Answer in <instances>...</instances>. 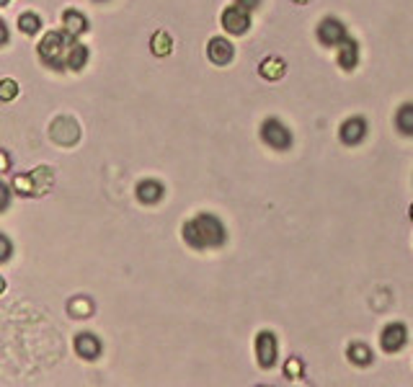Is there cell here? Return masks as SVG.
<instances>
[{"mask_svg":"<svg viewBox=\"0 0 413 387\" xmlns=\"http://www.w3.org/2000/svg\"><path fill=\"white\" fill-rule=\"evenodd\" d=\"M39 57L49 67H55V70H63V67L80 70L88 63V49L75 41V34L65 29V32H49L41 39Z\"/></svg>","mask_w":413,"mask_h":387,"instance_id":"1","label":"cell"},{"mask_svg":"<svg viewBox=\"0 0 413 387\" xmlns=\"http://www.w3.org/2000/svg\"><path fill=\"white\" fill-rule=\"evenodd\" d=\"M183 240L191 248H217L228 240V232L215 214H197L183 225Z\"/></svg>","mask_w":413,"mask_h":387,"instance_id":"2","label":"cell"},{"mask_svg":"<svg viewBox=\"0 0 413 387\" xmlns=\"http://www.w3.org/2000/svg\"><path fill=\"white\" fill-rule=\"evenodd\" d=\"M55 183V176L49 168H34L32 173H21L13 178V186L18 189V194L24 197H37V194H47Z\"/></svg>","mask_w":413,"mask_h":387,"instance_id":"3","label":"cell"},{"mask_svg":"<svg viewBox=\"0 0 413 387\" xmlns=\"http://www.w3.org/2000/svg\"><path fill=\"white\" fill-rule=\"evenodd\" d=\"M261 140L274 150H287L292 145V132L279 119H266L261 124Z\"/></svg>","mask_w":413,"mask_h":387,"instance_id":"4","label":"cell"},{"mask_svg":"<svg viewBox=\"0 0 413 387\" xmlns=\"http://www.w3.org/2000/svg\"><path fill=\"white\" fill-rule=\"evenodd\" d=\"M49 135H52V140H55L57 145L70 147V145H75L80 140V126H78L75 119L60 117V119L52 122V126H49Z\"/></svg>","mask_w":413,"mask_h":387,"instance_id":"5","label":"cell"},{"mask_svg":"<svg viewBox=\"0 0 413 387\" xmlns=\"http://www.w3.org/2000/svg\"><path fill=\"white\" fill-rule=\"evenodd\" d=\"M349 39L346 37V26L339 21V18H323L318 26V41L326 44V47H341L343 41Z\"/></svg>","mask_w":413,"mask_h":387,"instance_id":"6","label":"cell"},{"mask_svg":"<svg viewBox=\"0 0 413 387\" xmlns=\"http://www.w3.org/2000/svg\"><path fill=\"white\" fill-rule=\"evenodd\" d=\"M248 26H251V16H248V8H243V6H228V8L223 11V29L228 34H246Z\"/></svg>","mask_w":413,"mask_h":387,"instance_id":"7","label":"cell"},{"mask_svg":"<svg viewBox=\"0 0 413 387\" xmlns=\"http://www.w3.org/2000/svg\"><path fill=\"white\" fill-rule=\"evenodd\" d=\"M256 356L263 369H269L277 364V339L271 331H261L256 336Z\"/></svg>","mask_w":413,"mask_h":387,"instance_id":"8","label":"cell"},{"mask_svg":"<svg viewBox=\"0 0 413 387\" xmlns=\"http://www.w3.org/2000/svg\"><path fill=\"white\" fill-rule=\"evenodd\" d=\"M405 341H408V333H405V325L403 323H390L382 328V336H380V346L382 351H388V354H395L400 348L405 346Z\"/></svg>","mask_w":413,"mask_h":387,"instance_id":"9","label":"cell"},{"mask_svg":"<svg viewBox=\"0 0 413 387\" xmlns=\"http://www.w3.org/2000/svg\"><path fill=\"white\" fill-rule=\"evenodd\" d=\"M339 137H341L343 145H359L367 137V122L362 117L346 119L341 129H339Z\"/></svg>","mask_w":413,"mask_h":387,"instance_id":"10","label":"cell"},{"mask_svg":"<svg viewBox=\"0 0 413 387\" xmlns=\"http://www.w3.org/2000/svg\"><path fill=\"white\" fill-rule=\"evenodd\" d=\"M206 55L215 65H228L232 60V44L223 37H215V39H209L206 44Z\"/></svg>","mask_w":413,"mask_h":387,"instance_id":"11","label":"cell"},{"mask_svg":"<svg viewBox=\"0 0 413 387\" xmlns=\"http://www.w3.org/2000/svg\"><path fill=\"white\" fill-rule=\"evenodd\" d=\"M75 351L83 359H98V354H101V341L96 339L93 333H78L75 336Z\"/></svg>","mask_w":413,"mask_h":387,"instance_id":"12","label":"cell"},{"mask_svg":"<svg viewBox=\"0 0 413 387\" xmlns=\"http://www.w3.org/2000/svg\"><path fill=\"white\" fill-rule=\"evenodd\" d=\"M163 194H166V189H163V183L160 181L148 178V181L137 183V199H140L143 204H158L160 199H163Z\"/></svg>","mask_w":413,"mask_h":387,"instance_id":"13","label":"cell"},{"mask_svg":"<svg viewBox=\"0 0 413 387\" xmlns=\"http://www.w3.org/2000/svg\"><path fill=\"white\" fill-rule=\"evenodd\" d=\"M258 72H261V78H266V80H282L287 75V63L282 57H266V60H261V65H258Z\"/></svg>","mask_w":413,"mask_h":387,"instance_id":"14","label":"cell"},{"mask_svg":"<svg viewBox=\"0 0 413 387\" xmlns=\"http://www.w3.org/2000/svg\"><path fill=\"white\" fill-rule=\"evenodd\" d=\"M357 63H359L357 44H354L351 39H346L341 44V49H339V65H341L343 70H354V67H357Z\"/></svg>","mask_w":413,"mask_h":387,"instance_id":"15","label":"cell"},{"mask_svg":"<svg viewBox=\"0 0 413 387\" xmlns=\"http://www.w3.org/2000/svg\"><path fill=\"white\" fill-rule=\"evenodd\" d=\"M346 354H349V362L357 364V367H369L372 359H374L372 348L367 346V343H351Z\"/></svg>","mask_w":413,"mask_h":387,"instance_id":"16","label":"cell"},{"mask_svg":"<svg viewBox=\"0 0 413 387\" xmlns=\"http://www.w3.org/2000/svg\"><path fill=\"white\" fill-rule=\"evenodd\" d=\"M63 24H65V29H67V32L70 34H75V37H78V34H83L88 29V21H86V16H83V13H78V11H65V16H63Z\"/></svg>","mask_w":413,"mask_h":387,"instance_id":"17","label":"cell"},{"mask_svg":"<svg viewBox=\"0 0 413 387\" xmlns=\"http://www.w3.org/2000/svg\"><path fill=\"white\" fill-rule=\"evenodd\" d=\"M150 49L155 57H166L171 55V49H173V41H171V37H168L166 32H155L150 39Z\"/></svg>","mask_w":413,"mask_h":387,"instance_id":"18","label":"cell"},{"mask_svg":"<svg viewBox=\"0 0 413 387\" xmlns=\"http://www.w3.org/2000/svg\"><path fill=\"white\" fill-rule=\"evenodd\" d=\"M67 313L72 317H91L93 315V302L88 300V297H72L67 302Z\"/></svg>","mask_w":413,"mask_h":387,"instance_id":"19","label":"cell"},{"mask_svg":"<svg viewBox=\"0 0 413 387\" xmlns=\"http://www.w3.org/2000/svg\"><path fill=\"white\" fill-rule=\"evenodd\" d=\"M395 126L403 132V135H413V103H405V106L398 109Z\"/></svg>","mask_w":413,"mask_h":387,"instance_id":"20","label":"cell"},{"mask_svg":"<svg viewBox=\"0 0 413 387\" xmlns=\"http://www.w3.org/2000/svg\"><path fill=\"white\" fill-rule=\"evenodd\" d=\"M39 26H41V21L37 13H24V16L18 18V29L24 34H37L39 32Z\"/></svg>","mask_w":413,"mask_h":387,"instance_id":"21","label":"cell"},{"mask_svg":"<svg viewBox=\"0 0 413 387\" xmlns=\"http://www.w3.org/2000/svg\"><path fill=\"white\" fill-rule=\"evenodd\" d=\"M18 96V86H16V80H11V78H6L3 83H0V98L3 101H13Z\"/></svg>","mask_w":413,"mask_h":387,"instance_id":"22","label":"cell"},{"mask_svg":"<svg viewBox=\"0 0 413 387\" xmlns=\"http://www.w3.org/2000/svg\"><path fill=\"white\" fill-rule=\"evenodd\" d=\"M284 374H287L289 379L302 377V362L297 359V356H289V359H287V364H284Z\"/></svg>","mask_w":413,"mask_h":387,"instance_id":"23","label":"cell"},{"mask_svg":"<svg viewBox=\"0 0 413 387\" xmlns=\"http://www.w3.org/2000/svg\"><path fill=\"white\" fill-rule=\"evenodd\" d=\"M0 243H3V261H8V256H11V243H8V237L3 235V237H0Z\"/></svg>","mask_w":413,"mask_h":387,"instance_id":"24","label":"cell"},{"mask_svg":"<svg viewBox=\"0 0 413 387\" xmlns=\"http://www.w3.org/2000/svg\"><path fill=\"white\" fill-rule=\"evenodd\" d=\"M235 3H238V6H243V8H256V6H261V0H235Z\"/></svg>","mask_w":413,"mask_h":387,"instance_id":"25","label":"cell"},{"mask_svg":"<svg viewBox=\"0 0 413 387\" xmlns=\"http://www.w3.org/2000/svg\"><path fill=\"white\" fill-rule=\"evenodd\" d=\"M8 166H11V158H8V152L3 150V171H8Z\"/></svg>","mask_w":413,"mask_h":387,"instance_id":"26","label":"cell"},{"mask_svg":"<svg viewBox=\"0 0 413 387\" xmlns=\"http://www.w3.org/2000/svg\"><path fill=\"white\" fill-rule=\"evenodd\" d=\"M0 3H3V6H8V0H0Z\"/></svg>","mask_w":413,"mask_h":387,"instance_id":"27","label":"cell"},{"mask_svg":"<svg viewBox=\"0 0 413 387\" xmlns=\"http://www.w3.org/2000/svg\"><path fill=\"white\" fill-rule=\"evenodd\" d=\"M294 3H308V0H294Z\"/></svg>","mask_w":413,"mask_h":387,"instance_id":"28","label":"cell"},{"mask_svg":"<svg viewBox=\"0 0 413 387\" xmlns=\"http://www.w3.org/2000/svg\"><path fill=\"white\" fill-rule=\"evenodd\" d=\"M411 220H413V204H411Z\"/></svg>","mask_w":413,"mask_h":387,"instance_id":"29","label":"cell"}]
</instances>
